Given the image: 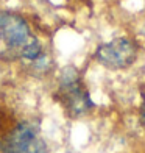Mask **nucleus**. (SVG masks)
<instances>
[{
  "label": "nucleus",
  "instance_id": "nucleus-1",
  "mask_svg": "<svg viewBox=\"0 0 145 153\" xmlns=\"http://www.w3.org/2000/svg\"><path fill=\"white\" fill-rule=\"evenodd\" d=\"M58 95L70 117H81L94 108V102L83 85L80 72L73 66H67L61 71Z\"/></svg>",
  "mask_w": 145,
  "mask_h": 153
},
{
  "label": "nucleus",
  "instance_id": "nucleus-4",
  "mask_svg": "<svg viewBox=\"0 0 145 153\" xmlns=\"http://www.w3.org/2000/svg\"><path fill=\"white\" fill-rule=\"evenodd\" d=\"M0 38L10 48H20L31 38L27 20L13 11L0 10Z\"/></svg>",
  "mask_w": 145,
  "mask_h": 153
},
{
  "label": "nucleus",
  "instance_id": "nucleus-5",
  "mask_svg": "<svg viewBox=\"0 0 145 153\" xmlns=\"http://www.w3.org/2000/svg\"><path fill=\"white\" fill-rule=\"evenodd\" d=\"M19 55H20V58H24L27 61H36L41 55H42V47H41V42L34 38L31 36L27 42L19 48Z\"/></svg>",
  "mask_w": 145,
  "mask_h": 153
},
{
  "label": "nucleus",
  "instance_id": "nucleus-6",
  "mask_svg": "<svg viewBox=\"0 0 145 153\" xmlns=\"http://www.w3.org/2000/svg\"><path fill=\"white\" fill-rule=\"evenodd\" d=\"M139 117H141V122L145 127V91L142 94V105H141V111H139Z\"/></svg>",
  "mask_w": 145,
  "mask_h": 153
},
{
  "label": "nucleus",
  "instance_id": "nucleus-2",
  "mask_svg": "<svg viewBox=\"0 0 145 153\" xmlns=\"http://www.w3.org/2000/svg\"><path fill=\"white\" fill-rule=\"evenodd\" d=\"M2 153H48L36 123L22 120L0 141Z\"/></svg>",
  "mask_w": 145,
  "mask_h": 153
},
{
  "label": "nucleus",
  "instance_id": "nucleus-3",
  "mask_svg": "<svg viewBox=\"0 0 145 153\" xmlns=\"http://www.w3.org/2000/svg\"><path fill=\"white\" fill-rule=\"evenodd\" d=\"M137 58V44L129 38H115L95 50V59L112 71L129 67Z\"/></svg>",
  "mask_w": 145,
  "mask_h": 153
}]
</instances>
